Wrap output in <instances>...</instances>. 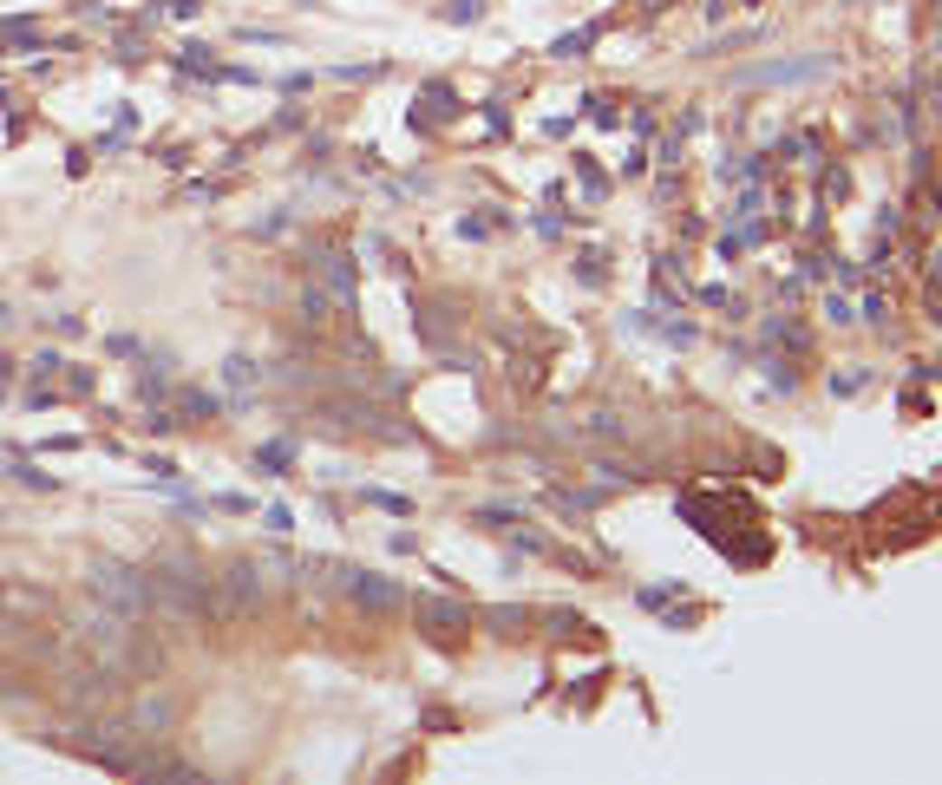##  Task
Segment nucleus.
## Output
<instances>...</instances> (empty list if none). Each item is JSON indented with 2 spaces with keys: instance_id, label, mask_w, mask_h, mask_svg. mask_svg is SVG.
I'll return each mask as SVG.
<instances>
[{
  "instance_id": "obj_7",
  "label": "nucleus",
  "mask_w": 942,
  "mask_h": 785,
  "mask_svg": "<svg viewBox=\"0 0 942 785\" xmlns=\"http://www.w3.org/2000/svg\"><path fill=\"white\" fill-rule=\"evenodd\" d=\"M230 386H256V360L236 354V360H230Z\"/></svg>"
},
{
  "instance_id": "obj_1",
  "label": "nucleus",
  "mask_w": 942,
  "mask_h": 785,
  "mask_svg": "<svg viewBox=\"0 0 942 785\" xmlns=\"http://www.w3.org/2000/svg\"><path fill=\"white\" fill-rule=\"evenodd\" d=\"M86 582H92V602H105L112 615H125V622H137V615H145V602H151L145 576H137V570H125V563H112V556H99Z\"/></svg>"
},
{
  "instance_id": "obj_6",
  "label": "nucleus",
  "mask_w": 942,
  "mask_h": 785,
  "mask_svg": "<svg viewBox=\"0 0 942 785\" xmlns=\"http://www.w3.org/2000/svg\"><path fill=\"white\" fill-rule=\"evenodd\" d=\"M288 459H295V445H288V439H275V445H262V452H256V465H268L275 478H282V465H288Z\"/></svg>"
},
{
  "instance_id": "obj_4",
  "label": "nucleus",
  "mask_w": 942,
  "mask_h": 785,
  "mask_svg": "<svg viewBox=\"0 0 942 785\" xmlns=\"http://www.w3.org/2000/svg\"><path fill=\"white\" fill-rule=\"evenodd\" d=\"M347 589H353V602H367V609H393V602H400L393 582H380V576H353Z\"/></svg>"
},
{
  "instance_id": "obj_3",
  "label": "nucleus",
  "mask_w": 942,
  "mask_h": 785,
  "mask_svg": "<svg viewBox=\"0 0 942 785\" xmlns=\"http://www.w3.org/2000/svg\"><path fill=\"white\" fill-rule=\"evenodd\" d=\"M321 288L347 307V301H353V262H347V256H321Z\"/></svg>"
},
{
  "instance_id": "obj_5",
  "label": "nucleus",
  "mask_w": 942,
  "mask_h": 785,
  "mask_svg": "<svg viewBox=\"0 0 942 785\" xmlns=\"http://www.w3.org/2000/svg\"><path fill=\"white\" fill-rule=\"evenodd\" d=\"M818 72H824V60H792V66H759L746 79H818Z\"/></svg>"
},
{
  "instance_id": "obj_2",
  "label": "nucleus",
  "mask_w": 942,
  "mask_h": 785,
  "mask_svg": "<svg viewBox=\"0 0 942 785\" xmlns=\"http://www.w3.org/2000/svg\"><path fill=\"white\" fill-rule=\"evenodd\" d=\"M223 596H230V609H236V615L262 609V576H256V563H236V570L223 576Z\"/></svg>"
}]
</instances>
